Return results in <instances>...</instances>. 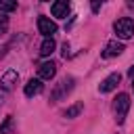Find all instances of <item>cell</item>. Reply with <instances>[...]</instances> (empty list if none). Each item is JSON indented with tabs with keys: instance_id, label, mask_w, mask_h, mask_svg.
Listing matches in <instances>:
<instances>
[{
	"instance_id": "cell-11",
	"label": "cell",
	"mask_w": 134,
	"mask_h": 134,
	"mask_svg": "<svg viewBox=\"0 0 134 134\" xmlns=\"http://www.w3.org/2000/svg\"><path fill=\"white\" fill-rule=\"evenodd\" d=\"M54 48H57V42H54L52 38H44V42H42V46H40V54H42V57H50V54L54 52Z\"/></svg>"
},
{
	"instance_id": "cell-14",
	"label": "cell",
	"mask_w": 134,
	"mask_h": 134,
	"mask_svg": "<svg viewBox=\"0 0 134 134\" xmlns=\"http://www.w3.org/2000/svg\"><path fill=\"white\" fill-rule=\"evenodd\" d=\"M13 10H17V2L0 0V15H4V13H13Z\"/></svg>"
},
{
	"instance_id": "cell-18",
	"label": "cell",
	"mask_w": 134,
	"mask_h": 134,
	"mask_svg": "<svg viewBox=\"0 0 134 134\" xmlns=\"http://www.w3.org/2000/svg\"><path fill=\"white\" fill-rule=\"evenodd\" d=\"M132 88H134V84H132Z\"/></svg>"
},
{
	"instance_id": "cell-9",
	"label": "cell",
	"mask_w": 134,
	"mask_h": 134,
	"mask_svg": "<svg viewBox=\"0 0 134 134\" xmlns=\"http://www.w3.org/2000/svg\"><path fill=\"white\" fill-rule=\"evenodd\" d=\"M54 73H57V65L52 61H44L38 67V80H52Z\"/></svg>"
},
{
	"instance_id": "cell-6",
	"label": "cell",
	"mask_w": 134,
	"mask_h": 134,
	"mask_svg": "<svg viewBox=\"0 0 134 134\" xmlns=\"http://www.w3.org/2000/svg\"><path fill=\"white\" fill-rule=\"evenodd\" d=\"M42 92H44V84H42V80H38V77H36V80L31 77V80L23 86V94H25L27 98L38 96V94H42Z\"/></svg>"
},
{
	"instance_id": "cell-12",
	"label": "cell",
	"mask_w": 134,
	"mask_h": 134,
	"mask_svg": "<svg viewBox=\"0 0 134 134\" xmlns=\"http://www.w3.org/2000/svg\"><path fill=\"white\" fill-rule=\"evenodd\" d=\"M82 109H84V103H75V105H71V107H67L63 115H65L67 119H73V117H77V115L82 113Z\"/></svg>"
},
{
	"instance_id": "cell-1",
	"label": "cell",
	"mask_w": 134,
	"mask_h": 134,
	"mask_svg": "<svg viewBox=\"0 0 134 134\" xmlns=\"http://www.w3.org/2000/svg\"><path fill=\"white\" fill-rule=\"evenodd\" d=\"M17 82H19V73H17L15 69H8V71L2 75V80H0V109L4 107V103H6V98H8V94L13 92V88H15Z\"/></svg>"
},
{
	"instance_id": "cell-15",
	"label": "cell",
	"mask_w": 134,
	"mask_h": 134,
	"mask_svg": "<svg viewBox=\"0 0 134 134\" xmlns=\"http://www.w3.org/2000/svg\"><path fill=\"white\" fill-rule=\"evenodd\" d=\"M6 29H8V17L6 15H0V38L6 34Z\"/></svg>"
},
{
	"instance_id": "cell-3",
	"label": "cell",
	"mask_w": 134,
	"mask_h": 134,
	"mask_svg": "<svg viewBox=\"0 0 134 134\" xmlns=\"http://www.w3.org/2000/svg\"><path fill=\"white\" fill-rule=\"evenodd\" d=\"M113 31L117 34V38L130 40V38L134 36V21H132L130 17H121V19H117V21L113 23Z\"/></svg>"
},
{
	"instance_id": "cell-2",
	"label": "cell",
	"mask_w": 134,
	"mask_h": 134,
	"mask_svg": "<svg viewBox=\"0 0 134 134\" xmlns=\"http://www.w3.org/2000/svg\"><path fill=\"white\" fill-rule=\"evenodd\" d=\"M128 111H130V96H128L126 92H119V94L115 96V100H113L115 121H117V124H124V119H126Z\"/></svg>"
},
{
	"instance_id": "cell-17",
	"label": "cell",
	"mask_w": 134,
	"mask_h": 134,
	"mask_svg": "<svg viewBox=\"0 0 134 134\" xmlns=\"http://www.w3.org/2000/svg\"><path fill=\"white\" fill-rule=\"evenodd\" d=\"M128 75H130V77H132V80H134V65H132V67H130V69H128Z\"/></svg>"
},
{
	"instance_id": "cell-7",
	"label": "cell",
	"mask_w": 134,
	"mask_h": 134,
	"mask_svg": "<svg viewBox=\"0 0 134 134\" xmlns=\"http://www.w3.org/2000/svg\"><path fill=\"white\" fill-rule=\"evenodd\" d=\"M124 50H126V48H124V42L111 40V42H107V46H105V50H103V57H105V59H113V57H119Z\"/></svg>"
},
{
	"instance_id": "cell-8",
	"label": "cell",
	"mask_w": 134,
	"mask_h": 134,
	"mask_svg": "<svg viewBox=\"0 0 134 134\" xmlns=\"http://www.w3.org/2000/svg\"><path fill=\"white\" fill-rule=\"evenodd\" d=\"M121 82V75L115 71V73H111V75H107L100 84H98V90L100 92H111V90H115L117 88V84Z\"/></svg>"
},
{
	"instance_id": "cell-16",
	"label": "cell",
	"mask_w": 134,
	"mask_h": 134,
	"mask_svg": "<svg viewBox=\"0 0 134 134\" xmlns=\"http://www.w3.org/2000/svg\"><path fill=\"white\" fill-rule=\"evenodd\" d=\"M98 8H100V2H92V10H94V13H96V10H98Z\"/></svg>"
},
{
	"instance_id": "cell-5",
	"label": "cell",
	"mask_w": 134,
	"mask_h": 134,
	"mask_svg": "<svg viewBox=\"0 0 134 134\" xmlns=\"http://www.w3.org/2000/svg\"><path fill=\"white\" fill-rule=\"evenodd\" d=\"M38 29L44 38H52V34H57V23L48 17H38Z\"/></svg>"
},
{
	"instance_id": "cell-4",
	"label": "cell",
	"mask_w": 134,
	"mask_h": 134,
	"mask_svg": "<svg viewBox=\"0 0 134 134\" xmlns=\"http://www.w3.org/2000/svg\"><path fill=\"white\" fill-rule=\"evenodd\" d=\"M73 84H75V80L73 77H63L57 86H54V90H52V94H50V98H52V103H59V100H63L71 90H73Z\"/></svg>"
},
{
	"instance_id": "cell-10",
	"label": "cell",
	"mask_w": 134,
	"mask_h": 134,
	"mask_svg": "<svg viewBox=\"0 0 134 134\" xmlns=\"http://www.w3.org/2000/svg\"><path fill=\"white\" fill-rule=\"evenodd\" d=\"M50 13H52V17H57V19H65V17L69 15V2H65V0H57V2H52Z\"/></svg>"
},
{
	"instance_id": "cell-13",
	"label": "cell",
	"mask_w": 134,
	"mask_h": 134,
	"mask_svg": "<svg viewBox=\"0 0 134 134\" xmlns=\"http://www.w3.org/2000/svg\"><path fill=\"white\" fill-rule=\"evenodd\" d=\"M13 126H15V119H13V115L4 117V121H2V126H0V134H8V132L13 130Z\"/></svg>"
}]
</instances>
